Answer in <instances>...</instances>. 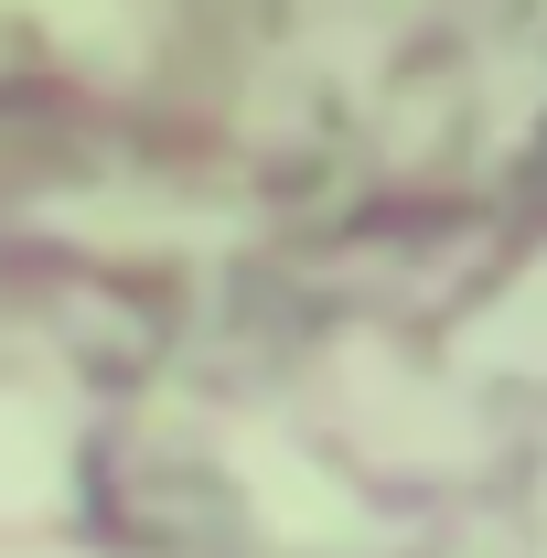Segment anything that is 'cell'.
Returning <instances> with one entry per match:
<instances>
[{"mask_svg":"<svg viewBox=\"0 0 547 558\" xmlns=\"http://www.w3.org/2000/svg\"><path fill=\"white\" fill-rule=\"evenodd\" d=\"M65 484V451H54V418L33 409V398H0V526H22V515H44Z\"/></svg>","mask_w":547,"mask_h":558,"instance_id":"cell-1","label":"cell"},{"mask_svg":"<svg viewBox=\"0 0 547 558\" xmlns=\"http://www.w3.org/2000/svg\"><path fill=\"white\" fill-rule=\"evenodd\" d=\"M247 484L269 494V515L290 526V537H312V526H333V515H343L333 494H323V473H279V462H269V440H247Z\"/></svg>","mask_w":547,"mask_h":558,"instance_id":"cell-2","label":"cell"}]
</instances>
